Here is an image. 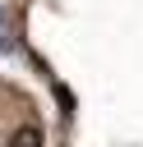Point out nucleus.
<instances>
[{"label":"nucleus","mask_w":143,"mask_h":147,"mask_svg":"<svg viewBox=\"0 0 143 147\" xmlns=\"http://www.w3.org/2000/svg\"><path fill=\"white\" fill-rule=\"evenodd\" d=\"M9 147H42V129H37V124H23V129L9 138Z\"/></svg>","instance_id":"obj_1"}]
</instances>
